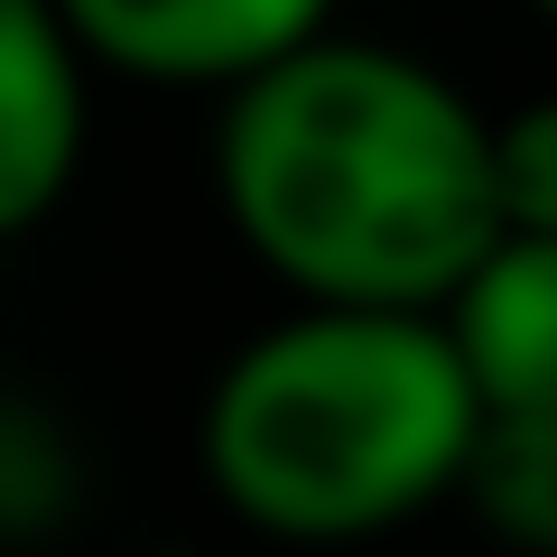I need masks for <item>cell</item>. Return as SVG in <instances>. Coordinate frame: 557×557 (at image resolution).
<instances>
[{"instance_id":"cell-1","label":"cell","mask_w":557,"mask_h":557,"mask_svg":"<svg viewBox=\"0 0 557 557\" xmlns=\"http://www.w3.org/2000/svg\"><path fill=\"white\" fill-rule=\"evenodd\" d=\"M214 196L298 298L437 307L502 233L493 121L428 57L307 38L233 84Z\"/></svg>"},{"instance_id":"cell-2","label":"cell","mask_w":557,"mask_h":557,"mask_svg":"<svg viewBox=\"0 0 557 557\" xmlns=\"http://www.w3.org/2000/svg\"><path fill=\"white\" fill-rule=\"evenodd\" d=\"M483 399L437 307L307 298L214 372L196 465L260 539L344 548L456 493Z\"/></svg>"},{"instance_id":"cell-3","label":"cell","mask_w":557,"mask_h":557,"mask_svg":"<svg viewBox=\"0 0 557 557\" xmlns=\"http://www.w3.org/2000/svg\"><path fill=\"white\" fill-rule=\"evenodd\" d=\"M75 47L139 84H223L325 38L335 0H57Z\"/></svg>"},{"instance_id":"cell-4","label":"cell","mask_w":557,"mask_h":557,"mask_svg":"<svg viewBox=\"0 0 557 557\" xmlns=\"http://www.w3.org/2000/svg\"><path fill=\"white\" fill-rule=\"evenodd\" d=\"M84 47L57 0H0V242L38 233L84 168Z\"/></svg>"},{"instance_id":"cell-5","label":"cell","mask_w":557,"mask_h":557,"mask_svg":"<svg viewBox=\"0 0 557 557\" xmlns=\"http://www.w3.org/2000/svg\"><path fill=\"white\" fill-rule=\"evenodd\" d=\"M437 317L483 409H557V233L502 223Z\"/></svg>"},{"instance_id":"cell-6","label":"cell","mask_w":557,"mask_h":557,"mask_svg":"<svg viewBox=\"0 0 557 557\" xmlns=\"http://www.w3.org/2000/svg\"><path fill=\"white\" fill-rule=\"evenodd\" d=\"M456 493L520 557H557V409H483Z\"/></svg>"},{"instance_id":"cell-7","label":"cell","mask_w":557,"mask_h":557,"mask_svg":"<svg viewBox=\"0 0 557 557\" xmlns=\"http://www.w3.org/2000/svg\"><path fill=\"white\" fill-rule=\"evenodd\" d=\"M493 177H502V223L557 233V94L493 121Z\"/></svg>"},{"instance_id":"cell-8","label":"cell","mask_w":557,"mask_h":557,"mask_svg":"<svg viewBox=\"0 0 557 557\" xmlns=\"http://www.w3.org/2000/svg\"><path fill=\"white\" fill-rule=\"evenodd\" d=\"M530 10H539V20H548V28H557V0H530Z\"/></svg>"}]
</instances>
